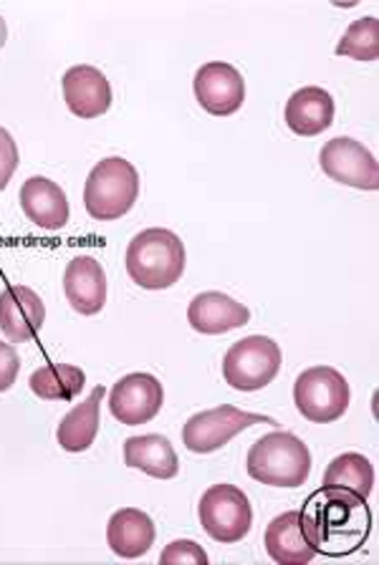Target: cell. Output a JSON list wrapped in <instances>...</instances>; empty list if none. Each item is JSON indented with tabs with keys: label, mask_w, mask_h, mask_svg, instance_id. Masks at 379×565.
<instances>
[{
	"label": "cell",
	"mask_w": 379,
	"mask_h": 565,
	"mask_svg": "<svg viewBox=\"0 0 379 565\" xmlns=\"http://www.w3.org/2000/svg\"><path fill=\"white\" fill-rule=\"evenodd\" d=\"M21 371V359L13 343L0 341V394L8 392L15 384Z\"/></svg>",
	"instance_id": "27"
},
{
	"label": "cell",
	"mask_w": 379,
	"mask_h": 565,
	"mask_svg": "<svg viewBox=\"0 0 379 565\" xmlns=\"http://www.w3.org/2000/svg\"><path fill=\"white\" fill-rule=\"evenodd\" d=\"M61 88H64L69 111L78 119H96L109 111L112 84L96 66H72L61 78Z\"/></svg>",
	"instance_id": "13"
},
{
	"label": "cell",
	"mask_w": 379,
	"mask_h": 565,
	"mask_svg": "<svg viewBox=\"0 0 379 565\" xmlns=\"http://www.w3.org/2000/svg\"><path fill=\"white\" fill-rule=\"evenodd\" d=\"M251 321L249 306L238 303L235 298L220 294V290H206L190 300L188 323L192 331L202 335H220L235 329H243Z\"/></svg>",
	"instance_id": "15"
},
{
	"label": "cell",
	"mask_w": 379,
	"mask_h": 565,
	"mask_svg": "<svg viewBox=\"0 0 379 565\" xmlns=\"http://www.w3.org/2000/svg\"><path fill=\"white\" fill-rule=\"evenodd\" d=\"M337 56H349L361 64H372L379 56V21L377 15H365L349 23L341 41L337 43Z\"/></svg>",
	"instance_id": "24"
},
{
	"label": "cell",
	"mask_w": 379,
	"mask_h": 565,
	"mask_svg": "<svg viewBox=\"0 0 379 565\" xmlns=\"http://www.w3.org/2000/svg\"><path fill=\"white\" fill-rule=\"evenodd\" d=\"M125 465L155 480H172L180 472V459L170 439L162 435H139L125 441Z\"/></svg>",
	"instance_id": "20"
},
{
	"label": "cell",
	"mask_w": 379,
	"mask_h": 565,
	"mask_svg": "<svg viewBox=\"0 0 379 565\" xmlns=\"http://www.w3.org/2000/svg\"><path fill=\"white\" fill-rule=\"evenodd\" d=\"M139 198V172L125 157H107L86 177L84 207L92 220L112 223L125 217Z\"/></svg>",
	"instance_id": "4"
},
{
	"label": "cell",
	"mask_w": 379,
	"mask_h": 565,
	"mask_svg": "<svg viewBox=\"0 0 379 565\" xmlns=\"http://www.w3.org/2000/svg\"><path fill=\"white\" fill-rule=\"evenodd\" d=\"M253 424H276L273 417H263V414L241 412L231 404L215 406V409H206L192 414L182 427V445L192 455H210L223 449L235 435H241Z\"/></svg>",
	"instance_id": "8"
},
{
	"label": "cell",
	"mask_w": 379,
	"mask_h": 565,
	"mask_svg": "<svg viewBox=\"0 0 379 565\" xmlns=\"http://www.w3.org/2000/svg\"><path fill=\"white\" fill-rule=\"evenodd\" d=\"M64 294L69 306L82 316H96L107 303V273L92 255H76L66 265Z\"/></svg>",
	"instance_id": "16"
},
{
	"label": "cell",
	"mask_w": 379,
	"mask_h": 565,
	"mask_svg": "<svg viewBox=\"0 0 379 565\" xmlns=\"http://www.w3.org/2000/svg\"><path fill=\"white\" fill-rule=\"evenodd\" d=\"M29 386L43 402H72L84 392L86 374L72 364H46L33 371Z\"/></svg>",
	"instance_id": "23"
},
{
	"label": "cell",
	"mask_w": 379,
	"mask_h": 565,
	"mask_svg": "<svg viewBox=\"0 0 379 565\" xmlns=\"http://www.w3.org/2000/svg\"><path fill=\"white\" fill-rule=\"evenodd\" d=\"M107 388L102 384L92 388V394L86 396L82 404H76L72 412L61 419L59 429H56V439L61 449L66 452H86L94 445L96 435H99V406Z\"/></svg>",
	"instance_id": "21"
},
{
	"label": "cell",
	"mask_w": 379,
	"mask_h": 565,
	"mask_svg": "<svg viewBox=\"0 0 379 565\" xmlns=\"http://www.w3.org/2000/svg\"><path fill=\"white\" fill-rule=\"evenodd\" d=\"M6 39H8V29H6V21L0 18V49L6 46Z\"/></svg>",
	"instance_id": "28"
},
{
	"label": "cell",
	"mask_w": 379,
	"mask_h": 565,
	"mask_svg": "<svg viewBox=\"0 0 379 565\" xmlns=\"http://www.w3.org/2000/svg\"><path fill=\"white\" fill-rule=\"evenodd\" d=\"M351 388L341 371L334 366H312L296 376L294 404L304 419L331 424L349 409Z\"/></svg>",
	"instance_id": "6"
},
{
	"label": "cell",
	"mask_w": 379,
	"mask_h": 565,
	"mask_svg": "<svg viewBox=\"0 0 379 565\" xmlns=\"http://www.w3.org/2000/svg\"><path fill=\"white\" fill-rule=\"evenodd\" d=\"M316 498L322 502L316 505L312 500L308 510H302L306 520L308 535L319 553L341 555L359 547L369 537L372 515L367 510V500H359L347 492L319 490Z\"/></svg>",
	"instance_id": "1"
},
{
	"label": "cell",
	"mask_w": 379,
	"mask_h": 565,
	"mask_svg": "<svg viewBox=\"0 0 379 565\" xmlns=\"http://www.w3.org/2000/svg\"><path fill=\"white\" fill-rule=\"evenodd\" d=\"M200 525L215 543L233 545L251 533L253 508L249 494L235 484L220 482L202 492L198 505Z\"/></svg>",
	"instance_id": "7"
},
{
	"label": "cell",
	"mask_w": 379,
	"mask_h": 565,
	"mask_svg": "<svg viewBox=\"0 0 379 565\" xmlns=\"http://www.w3.org/2000/svg\"><path fill=\"white\" fill-rule=\"evenodd\" d=\"M160 563L162 565H180V563L208 565L210 558H208V553L202 551V545H198L196 541H172L162 551Z\"/></svg>",
	"instance_id": "25"
},
{
	"label": "cell",
	"mask_w": 379,
	"mask_h": 565,
	"mask_svg": "<svg viewBox=\"0 0 379 565\" xmlns=\"http://www.w3.org/2000/svg\"><path fill=\"white\" fill-rule=\"evenodd\" d=\"M46 306L29 286H8L0 294V331L11 343H29L43 329Z\"/></svg>",
	"instance_id": "14"
},
{
	"label": "cell",
	"mask_w": 379,
	"mask_h": 565,
	"mask_svg": "<svg viewBox=\"0 0 379 565\" xmlns=\"http://www.w3.org/2000/svg\"><path fill=\"white\" fill-rule=\"evenodd\" d=\"M185 245L172 230L149 227L137 233L127 247V273L131 282H137L145 290H165L172 288L182 278Z\"/></svg>",
	"instance_id": "2"
},
{
	"label": "cell",
	"mask_w": 379,
	"mask_h": 565,
	"mask_svg": "<svg viewBox=\"0 0 379 565\" xmlns=\"http://www.w3.org/2000/svg\"><path fill=\"white\" fill-rule=\"evenodd\" d=\"M162 404L165 388L160 379L147 374V371L122 376L109 394L112 417L125 427H139V424L152 422L162 412Z\"/></svg>",
	"instance_id": "10"
},
{
	"label": "cell",
	"mask_w": 379,
	"mask_h": 565,
	"mask_svg": "<svg viewBox=\"0 0 379 565\" xmlns=\"http://www.w3.org/2000/svg\"><path fill=\"white\" fill-rule=\"evenodd\" d=\"M155 523L145 510L122 508L107 523V543L114 555L125 561L143 558L155 545Z\"/></svg>",
	"instance_id": "19"
},
{
	"label": "cell",
	"mask_w": 379,
	"mask_h": 565,
	"mask_svg": "<svg viewBox=\"0 0 379 565\" xmlns=\"http://www.w3.org/2000/svg\"><path fill=\"white\" fill-rule=\"evenodd\" d=\"M198 104L213 117H231L245 102V78L225 61H210L200 66L192 78Z\"/></svg>",
	"instance_id": "11"
},
{
	"label": "cell",
	"mask_w": 379,
	"mask_h": 565,
	"mask_svg": "<svg viewBox=\"0 0 379 565\" xmlns=\"http://www.w3.org/2000/svg\"><path fill=\"white\" fill-rule=\"evenodd\" d=\"M319 164L329 180L355 190H379V164L375 154L351 137H334L319 152Z\"/></svg>",
	"instance_id": "9"
},
{
	"label": "cell",
	"mask_w": 379,
	"mask_h": 565,
	"mask_svg": "<svg viewBox=\"0 0 379 565\" xmlns=\"http://www.w3.org/2000/svg\"><path fill=\"white\" fill-rule=\"evenodd\" d=\"M19 145H15V139L11 131L6 127H0V190L8 188V182H11V177L19 170Z\"/></svg>",
	"instance_id": "26"
},
{
	"label": "cell",
	"mask_w": 379,
	"mask_h": 565,
	"mask_svg": "<svg viewBox=\"0 0 379 565\" xmlns=\"http://www.w3.org/2000/svg\"><path fill=\"white\" fill-rule=\"evenodd\" d=\"M284 353L271 335H245L223 356V379L235 392H261L278 376Z\"/></svg>",
	"instance_id": "5"
},
{
	"label": "cell",
	"mask_w": 379,
	"mask_h": 565,
	"mask_svg": "<svg viewBox=\"0 0 379 565\" xmlns=\"http://www.w3.org/2000/svg\"><path fill=\"white\" fill-rule=\"evenodd\" d=\"M19 200L23 215L41 230H61L72 215L66 192L49 177H29L23 182Z\"/></svg>",
	"instance_id": "17"
},
{
	"label": "cell",
	"mask_w": 379,
	"mask_h": 565,
	"mask_svg": "<svg viewBox=\"0 0 379 565\" xmlns=\"http://www.w3.org/2000/svg\"><path fill=\"white\" fill-rule=\"evenodd\" d=\"M322 490L347 492L359 500H367L375 490V465L359 452L334 457L324 472Z\"/></svg>",
	"instance_id": "22"
},
{
	"label": "cell",
	"mask_w": 379,
	"mask_h": 565,
	"mask_svg": "<svg viewBox=\"0 0 379 565\" xmlns=\"http://www.w3.org/2000/svg\"><path fill=\"white\" fill-rule=\"evenodd\" d=\"M286 127L298 137H319L334 124V96L322 86H304L288 96Z\"/></svg>",
	"instance_id": "18"
},
{
	"label": "cell",
	"mask_w": 379,
	"mask_h": 565,
	"mask_svg": "<svg viewBox=\"0 0 379 565\" xmlns=\"http://www.w3.org/2000/svg\"><path fill=\"white\" fill-rule=\"evenodd\" d=\"M263 545H266L271 561L278 565H306L319 555L308 535L302 510H288L273 518L263 535Z\"/></svg>",
	"instance_id": "12"
},
{
	"label": "cell",
	"mask_w": 379,
	"mask_h": 565,
	"mask_svg": "<svg viewBox=\"0 0 379 565\" xmlns=\"http://www.w3.org/2000/svg\"><path fill=\"white\" fill-rule=\"evenodd\" d=\"M245 470L255 482L269 484V488L296 490L312 475V452L304 439L276 429L253 441L245 457Z\"/></svg>",
	"instance_id": "3"
}]
</instances>
